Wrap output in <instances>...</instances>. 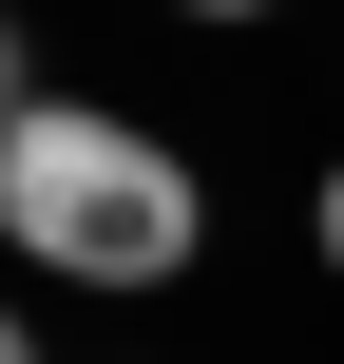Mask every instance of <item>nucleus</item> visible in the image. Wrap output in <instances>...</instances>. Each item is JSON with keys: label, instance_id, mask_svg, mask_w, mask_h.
<instances>
[{"label": "nucleus", "instance_id": "1", "mask_svg": "<svg viewBox=\"0 0 344 364\" xmlns=\"http://www.w3.org/2000/svg\"><path fill=\"white\" fill-rule=\"evenodd\" d=\"M0 230H19L57 288H172L192 230H211V192H192L172 134H134V115H96V96H38V115L0 134Z\"/></svg>", "mask_w": 344, "mask_h": 364}, {"label": "nucleus", "instance_id": "2", "mask_svg": "<svg viewBox=\"0 0 344 364\" xmlns=\"http://www.w3.org/2000/svg\"><path fill=\"white\" fill-rule=\"evenodd\" d=\"M19 115H38V77H19V19H0V134H19Z\"/></svg>", "mask_w": 344, "mask_h": 364}, {"label": "nucleus", "instance_id": "3", "mask_svg": "<svg viewBox=\"0 0 344 364\" xmlns=\"http://www.w3.org/2000/svg\"><path fill=\"white\" fill-rule=\"evenodd\" d=\"M306 230H326V269H344V154H326V192H306Z\"/></svg>", "mask_w": 344, "mask_h": 364}, {"label": "nucleus", "instance_id": "4", "mask_svg": "<svg viewBox=\"0 0 344 364\" xmlns=\"http://www.w3.org/2000/svg\"><path fill=\"white\" fill-rule=\"evenodd\" d=\"M192 19H268V0H192Z\"/></svg>", "mask_w": 344, "mask_h": 364}, {"label": "nucleus", "instance_id": "5", "mask_svg": "<svg viewBox=\"0 0 344 364\" xmlns=\"http://www.w3.org/2000/svg\"><path fill=\"white\" fill-rule=\"evenodd\" d=\"M0 364H38V346H19V307H0Z\"/></svg>", "mask_w": 344, "mask_h": 364}]
</instances>
